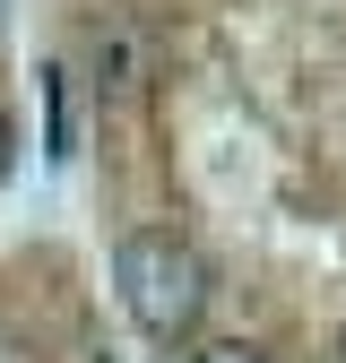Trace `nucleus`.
I'll list each match as a JSON object with an SVG mask.
<instances>
[{"label":"nucleus","mask_w":346,"mask_h":363,"mask_svg":"<svg viewBox=\"0 0 346 363\" xmlns=\"http://www.w3.org/2000/svg\"><path fill=\"white\" fill-rule=\"evenodd\" d=\"M113 286H121V311L156 346H191L199 311H208V259L191 251V234H173V225H130L121 251H113Z\"/></svg>","instance_id":"f257e3e1"},{"label":"nucleus","mask_w":346,"mask_h":363,"mask_svg":"<svg viewBox=\"0 0 346 363\" xmlns=\"http://www.w3.org/2000/svg\"><path fill=\"white\" fill-rule=\"evenodd\" d=\"M191 363H269V354H251V346H234V337H225V346H199Z\"/></svg>","instance_id":"f03ea898"},{"label":"nucleus","mask_w":346,"mask_h":363,"mask_svg":"<svg viewBox=\"0 0 346 363\" xmlns=\"http://www.w3.org/2000/svg\"><path fill=\"white\" fill-rule=\"evenodd\" d=\"M9 156H18V130H9V113H0V173H9Z\"/></svg>","instance_id":"7ed1b4c3"}]
</instances>
